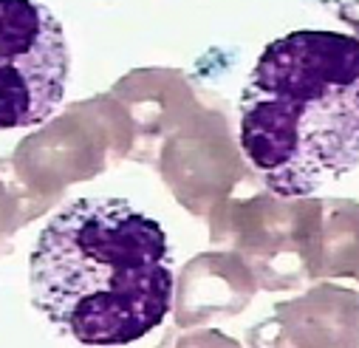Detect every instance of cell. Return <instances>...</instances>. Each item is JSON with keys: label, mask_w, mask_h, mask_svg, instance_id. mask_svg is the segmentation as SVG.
Masks as SVG:
<instances>
[{"label": "cell", "mask_w": 359, "mask_h": 348, "mask_svg": "<svg viewBox=\"0 0 359 348\" xmlns=\"http://www.w3.org/2000/svg\"><path fill=\"white\" fill-rule=\"evenodd\" d=\"M29 281L34 309L60 334L85 345H128L172 309L170 238L128 199H76L40 229Z\"/></svg>", "instance_id": "6da1fadb"}, {"label": "cell", "mask_w": 359, "mask_h": 348, "mask_svg": "<svg viewBox=\"0 0 359 348\" xmlns=\"http://www.w3.org/2000/svg\"><path fill=\"white\" fill-rule=\"evenodd\" d=\"M241 150L280 199L359 167V40L303 29L269 43L241 94Z\"/></svg>", "instance_id": "7a4b0ae2"}, {"label": "cell", "mask_w": 359, "mask_h": 348, "mask_svg": "<svg viewBox=\"0 0 359 348\" xmlns=\"http://www.w3.org/2000/svg\"><path fill=\"white\" fill-rule=\"evenodd\" d=\"M68 68L54 12L37 0H0V130L51 119L65 97Z\"/></svg>", "instance_id": "3957f363"}]
</instances>
